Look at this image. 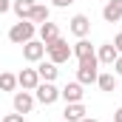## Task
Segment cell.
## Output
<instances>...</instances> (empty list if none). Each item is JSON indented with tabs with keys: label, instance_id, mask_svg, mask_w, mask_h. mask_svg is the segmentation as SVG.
Segmentation results:
<instances>
[{
	"label": "cell",
	"instance_id": "cb8c5ba5",
	"mask_svg": "<svg viewBox=\"0 0 122 122\" xmlns=\"http://www.w3.org/2000/svg\"><path fill=\"white\" fill-rule=\"evenodd\" d=\"M9 9H11V0H0V14H6Z\"/></svg>",
	"mask_w": 122,
	"mask_h": 122
},
{
	"label": "cell",
	"instance_id": "ba28073f",
	"mask_svg": "<svg viewBox=\"0 0 122 122\" xmlns=\"http://www.w3.org/2000/svg\"><path fill=\"white\" fill-rule=\"evenodd\" d=\"M17 85H20L23 91H34V88L40 85V74H37V68H23V71L17 74Z\"/></svg>",
	"mask_w": 122,
	"mask_h": 122
},
{
	"label": "cell",
	"instance_id": "9a60e30c",
	"mask_svg": "<svg viewBox=\"0 0 122 122\" xmlns=\"http://www.w3.org/2000/svg\"><path fill=\"white\" fill-rule=\"evenodd\" d=\"M71 54H74L77 60H85V57H91V54H97V51H94V46L88 43V40H85V37H80V40L74 43V48H71Z\"/></svg>",
	"mask_w": 122,
	"mask_h": 122
},
{
	"label": "cell",
	"instance_id": "4316f807",
	"mask_svg": "<svg viewBox=\"0 0 122 122\" xmlns=\"http://www.w3.org/2000/svg\"><path fill=\"white\" fill-rule=\"evenodd\" d=\"M62 122H65V119H62Z\"/></svg>",
	"mask_w": 122,
	"mask_h": 122
},
{
	"label": "cell",
	"instance_id": "e0dca14e",
	"mask_svg": "<svg viewBox=\"0 0 122 122\" xmlns=\"http://www.w3.org/2000/svg\"><path fill=\"white\" fill-rule=\"evenodd\" d=\"M48 14H51V9H48L46 3H34L29 20H31V23H46V20H48Z\"/></svg>",
	"mask_w": 122,
	"mask_h": 122
},
{
	"label": "cell",
	"instance_id": "4fadbf2b",
	"mask_svg": "<svg viewBox=\"0 0 122 122\" xmlns=\"http://www.w3.org/2000/svg\"><path fill=\"white\" fill-rule=\"evenodd\" d=\"M117 57H119V51L114 48V43H102V46H99V51H97V60L102 62V65H114Z\"/></svg>",
	"mask_w": 122,
	"mask_h": 122
},
{
	"label": "cell",
	"instance_id": "d4e9b609",
	"mask_svg": "<svg viewBox=\"0 0 122 122\" xmlns=\"http://www.w3.org/2000/svg\"><path fill=\"white\" fill-rule=\"evenodd\" d=\"M114 122H122V108H117V111H114Z\"/></svg>",
	"mask_w": 122,
	"mask_h": 122
},
{
	"label": "cell",
	"instance_id": "ac0fdd59",
	"mask_svg": "<svg viewBox=\"0 0 122 122\" xmlns=\"http://www.w3.org/2000/svg\"><path fill=\"white\" fill-rule=\"evenodd\" d=\"M97 85L102 91H117V74H99L97 77Z\"/></svg>",
	"mask_w": 122,
	"mask_h": 122
},
{
	"label": "cell",
	"instance_id": "30bf717a",
	"mask_svg": "<svg viewBox=\"0 0 122 122\" xmlns=\"http://www.w3.org/2000/svg\"><path fill=\"white\" fill-rule=\"evenodd\" d=\"M40 43L43 46H51L54 40H60V29H57V23H51V20H46V23H40Z\"/></svg>",
	"mask_w": 122,
	"mask_h": 122
},
{
	"label": "cell",
	"instance_id": "44dd1931",
	"mask_svg": "<svg viewBox=\"0 0 122 122\" xmlns=\"http://www.w3.org/2000/svg\"><path fill=\"white\" fill-rule=\"evenodd\" d=\"M71 3H77V0H51V6H57V9H65V6H71Z\"/></svg>",
	"mask_w": 122,
	"mask_h": 122
},
{
	"label": "cell",
	"instance_id": "2e32d148",
	"mask_svg": "<svg viewBox=\"0 0 122 122\" xmlns=\"http://www.w3.org/2000/svg\"><path fill=\"white\" fill-rule=\"evenodd\" d=\"M31 9H34V0H14V3H11V11H14L20 20H29Z\"/></svg>",
	"mask_w": 122,
	"mask_h": 122
},
{
	"label": "cell",
	"instance_id": "52a82bcc",
	"mask_svg": "<svg viewBox=\"0 0 122 122\" xmlns=\"http://www.w3.org/2000/svg\"><path fill=\"white\" fill-rule=\"evenodd\" d=\"M68 29H71V34L80 40V37H88V31H91V20L85 17V14H74L71 20H68Z\"/></svg>",
	"mask_w": 122,
	"mask_h": 122
},
{
	"label": "cell",
	"instance_id": "9c48e42d",
	"mask_svg": "<svg viewBox=\"0 0 122 122\" xmlns=\"http://www.w3.org/2000/svg\"><path fill=\"white\" fill-rule=\"evenodd\" d=\"M102 20L105 23H119L122 20V0H108L102 6Z\"/></svg>",
	"mask_w": 122,
	"mask_h": 122
},
{
	"label": "cell",
	"instance_id": "7c38bea8",
	"mask_svg": "<svg viewBox=\"0 0 122 122\" xmlns=\"http://www.w3.org/2000/svg\"><path fill=\"white\" fill-rule=\"evenodd\" d=\"M82 85L80 82H68L65 88H60V97L65 99V102H82Z\"/></svg>",
	"mask_w": 122,
	"mask_h": 122
},
{
	"label": "cell",
	"instance_id": "d6986e66",
	"mask_svg": "<svg viewBox=\"0 0 122 122\" xmlns=\"http://www.w3.org/2000/svg\"><path fill=\"white\" fill-rule=\"evenodd\" d=\"M17 88V74L0 71V91H14Z\"/></svg>",
	"mask_w": 122,
	"mask_h": 122
},
{
	"label": "cell",
	"instance_id": "484cf974",
	"mask_svg": "<svg viewBox=\"0 0 122 122\" xmlns=\"http://www.w3.org/2000/svg\"><path fill=\"white\" fill-rule=\"evenodd\" d=\"M80 122H99V119H94V117H82Z\"/></svg>",
	"mask_w": 122,
	"mask_h": 122
},
{
	"label": "cell",
	"instance_id": "5b68a950",
	"mask_svg": "<svg viewBox=\"0 0 122 122\" xmlns=\"http://www.w3.org/2000/svg\"><path fill=\"white\" fill-rule=\"evenodd\" d=\"M11 102H14V111L26 117V114H31V108H34L37 99H34L31 91H14V99H11Z\"/></svg>",
	"mask_w": 122,
	"mask_h": 122
},
{
	"label": "cell",
	"instance_id": "5bb4252c",
	"mask_svg": "<svg viewBox=\"0 0 122 122\" xmlns=\"http://www.w3.org/2000/svg\"><path fill=\"white\" fill-rule=\"evenodd\" d=\"M37 74H40V80H43V82H54V80H57V74H60V68L48 60V62H40V65H37Z\"/></svg>",
	"mask_w": 122,
	"mask_h": 122
},
{
	"label": "cell",
	"instance_id": "8992f818",
	"mask_svg": "<svg viewBox=\"0 0 122 122\" xmlns=\"http://www.w3.org/2000/svg\"><path fill=\"white\" fill-rule=\"evenodd\" d=\"M43 57H46V46H43L40 40H29V43H23V60L40 62Z\"/></svg>",
	"mask_w": 122,
	"mask_h": 122
},
{
	"label": "cell",
	"instance_id": "ffe728a7",
	"mask_svg": "<svg viewBox=\"0 0 122 122\" xmlns=\"http://www.w3.org/2000/svg\"><path fill=\"white\" fill-rule=\"evenodd\" d=\"M0 122H26V117L14 111V114H6V117H3V119H0Z\"/></svg>",
	"mask_w": 122,
	"mask_h": 122
},
{
	"label": "cell",
	"instance_id": "277c9868",
	"mask_svg": "<svg viewBox=\"0 0 122 122\" xmlns=\"http://www.w3.org/2000/svg\"><path fill=\"white\" fill-rule=\"evenodd\" d=\"M34 99H37L40 105H54V102L60 99V88H57L54 82H43V80H40V85L34 88Z\"/></svg>",
	"mask_w": 122,
	"mask_h": 122
},
{
	"label": "cell",
	"instance_id": "7a4b0ae2",
	"mask_svg": "<svg viewBox=\"0 0 122 122\" xmlns=\"http://www.w3.org/2000/svg\"><path fill=\"white\" fill-rule=\"evenodd\" d=\"M34 34H37V26H34L31 20H20V23H14V26L9 29V40L17 43V46H23V43L34 40Z\"/></svg>",
	"mask_w": 122,
	"mask_h": 122
},
{
	"label": "cell",
	"instance_id": "3957f363",
	"mask_svg": "<svg viewBox=\"0 0 122 122\" xmlns=\"http://www.w3.org/2000/svg\"><path fill=\"white\" fill-rule=\"evenodd\" d=\"M46 54H48V60L54 62V65H62V62H68L74 54H71V46L65 43V40H54L51 46H46Z\"/></svg>",
	"mask_w": 122,
	"mask_h": 122
},
{
	"label": "cell",
	"instance_id": "7402d4cb",
	"mask_svg": "<svg viewBox=\"0 0 122 122\" xmlns=\"http://www.w3.org/2000/svg\"><path fill=\"white\" fill-rule=\"evenodd\" d=\"M114 71H117V77H122V54L114 60Z\"/></svg>",
	"mask_w": 122,
	"mask_h": 122
},
{
	"label": "cell",
	"instance_id": "6da1fadb",
	"mask_svg": "<svg viewBox=\"0 0 122 122\" xmlns=\"http://www.w3.org/2000/svg\"><path fill=\"white\" fill-rule=\"evenodd\" d=\"M97 77H99V60H97V54L85 57V60H80L77 82H80V85H91V82H97Z\"/></svg>",
	"mask_w": 122,
	"mask_h": 122
},
{
	"label": "cell",
	"instance_id": "603a6c76",
	"mask_svg": "<svg viewBox=\"0 0 122 122\" xmlns=\"http://www.w3.org/2000/svg\"><path fill=\"white\" fill-rule=\"evenodd\" d=\"M114 48H117V51H119V54H122V31H119V34H117V37H114Z\"/></svg>",
	"mask_w": 122,
	"mask_h": 122
},
{
	"label": "cell",
	"instance_id": "8fae6325",
	"mask_svg": "<svg viewBox=\"0 0 122 122\" xmlns=\"http://www.w3.org/2000/svg\"><path fill=\"white\" fill-rule=\"evenodd\" d=\"M82 117H88V111H85L82 102H65V111H62V119L65 122H80Z\"/></svg>",
	"mask_w": 122,
	"mask_h": 122
}]
</instances>
